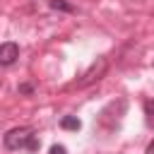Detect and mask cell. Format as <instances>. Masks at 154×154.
<instances>
[{
  "label": "cell",
  "instance_id": "1",
  "mask_svg": "<svg viewBox=\"0 0 154 154\" xmlns=\"http://www.w3.org/2000/svg\"><path fill=\"white\" fill-rule=\"evenodd\" d=\"M31 137H34V130H31V128H14V130H10V132L5 135V147L12 149V152L26 149V144H29Z\"/></svg>",
  "mask_w": 154,
  "mask_h": 154
},
{
  "label": "cell",
  "instance_id": "2",
  "mask_svg": "<svg viewBox=\"0 0 154 154\" xmlns=\"http://www.w3.org/2000/svg\"><path fill=\"white\" fill-rule=\"evenodd\" d=\"M106 58H96L91 65H89V70L82 75V79L77 82V87H89V84H94L96 79H101L103 77V72H106Z\"/></svg>",
  "mask_w": 154,
  "mask_h": 154
},
{
  "label": "cell",
  "instance_id": "3",
  "mask_svg": "<svg viewBox=\"0 0 154 154\" xmlns=\"http://www.w3.org/2000/svg\"><path fill=\"white\" fill-rule=\"evenodd\" d=\"M17 58H19V48H17V43H12V41L0 43V65H12Z\"/></svg>",
  "mask_w": 154,
  "mask_h": 154
},
{
  "label": "cell",
  "instance_id": "4",
  "mask_svg": "<svg viewBox=\"0 0 154 154\" xmlns=\"http://www.w3.org/2000/svg\"><path fill=\"white\" fill-rule=\"evenodd\" d=\"M60 128H63V130H79L82 123H79L77 116H65V118L60 120Z\"/></svg>",
  "mask_w": 154,
  "mask_h": 154
},
{
  "label": "cell",
  "instance_id": "5",
  "mask_svg": "<svg viewBox=\"0 0 154 154\" xmlns=\"http://www.w3.org/2000/svg\"><path fill=\"white\" fill-rule=\"evenodd\" d=\"M144 123L149 128H154V99H147L144 101Z\"/></svg>",
  "mask_w": 154,
  "mask_h": 154
},
{
  "label": "cell",
  "instance_id": "6",
  "mask_svg": "<svg viewBox=\"0 0 154 154\" xmlns=\"http://www.w3.org/2000/svg\"><path fill=\"white\" fill-rule=\"evenodd\" d=\"M51 7L53 10H63V12H72V5L65 2V0H51Z\"/></svg>",
  "mask_w": 154,
  "mask_h": 154
},
{
  "label": "cell",
  "instance_id": "7",
  "mask_svg": "<svg viewBox=\"0 0 154 154\" xmlns=\"http://www.w3.org/2000/svg\"><path fill=\"white\" fill-rule=\"evenodd\" d=\"M26 149H29V152H36V149H38V135H34V137L29 140V144H26Z\"/></svg>",
  "mask_w": 154,
  "mask_h": 154
},
{
  "label": "cell",
  "instance_id": "8",
  "mask_svg": "<svg viewBox=\"0 0 154 154\" xmlns=\"http://www.w3.org/2000/svg\"><path fill=\"white\" fill-rule=\"evenodd\" d=\"M48 154H67V149H65V147H63V144H53V147H51V152H48Z\"/></svg>",
  "mask_w": 154,
  "mask_h": 154
},
{
  "label": "cell",
  "instance_id": "9",
  "mask_svg": "<svg viewBox=\"0 0 154 154\" xmlns=\"http://www.w3.org/2000/svg\"><path fill=\"white\" fill-rule=\"evenodd\" d=\"M31 89H34V87H31V84H22V87H19V91H22V94H29V91H31Z\"/></svg>",
  "mask_w": 154,
  "mask_h": 154
},
{
  "label": "cell",
  "instance_id": "10",
  "mask_svg": "<svg viewBox=\"0 0 154 154\" xmlns=\"http://www.w3.org/2000/svg\"><path fill=\"white\" fill-rule=\"evenodd\" d=\"M147 154H154V140H152V142L147 144Z\"/></svg>",
  "mask_w": 154,
  "mask_h": 154
}]
</instances>
